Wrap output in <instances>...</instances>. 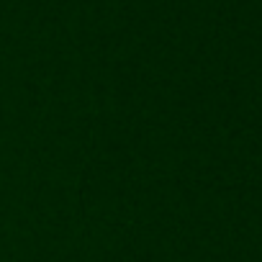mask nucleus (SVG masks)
I'll list each match as a JSON object with an SVG mask.
<instances>
[]
</instances>
